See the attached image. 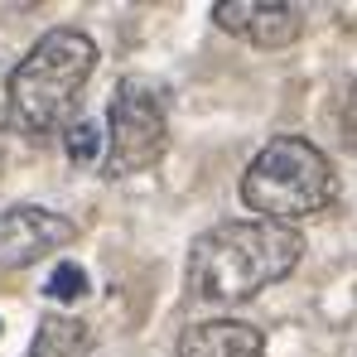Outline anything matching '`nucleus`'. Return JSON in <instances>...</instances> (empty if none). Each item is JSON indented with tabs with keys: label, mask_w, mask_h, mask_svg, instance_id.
Masks as SVG:
<instances>
[{
	"label": "nucleus",
	"mask_w": 357,
	"mask_h": 357,
	"mask_svg": "<svg viewBox=\"0 0 357 357\" xmlns=\"http://www.w3.org/2000/svg\"><path fill=\"white\" fill-rule=\"evenodd\" d=\"M82 343H87L82 319H73V314H44L39 333H34V343H29L24 357H77Z\"/></svg>",
	"instance_id": "obj_8"
},
{
	"label": "nucleus",
	"mask_w": 357,
	"mask_h": 357,
	"mask_svg": "<svg viewBox=\"0 0 357 357\" xmlns=\"http://www.w3.org/2000/svg\"><path fill=\"white\" fill-rule=\"evenodd\" d=\"M49 295H54V299H82V295H87V271L73 266V261H63L59 271L49 275Z\"/></svg>",
	"instance_id": "obj_10"
},
{
	"label": "nucleus",
	"mask_w": 357,
	"mask_h": 357,
	"mask_svg": "<svg viewBox=\"0 0 357 357\" xmlns=\"http://www.w3.org/2000/svg\"><path fill=\"white\" fill-rule=\"evenodd\" d=\"M102 145H107V135H97L92 121H77V126H68V135H63V150H68L73 165H92Z\"/></svg>",
	"instance_id": "obj_9"
},
{
	"label": "nucleus",
	"mask_w": 357,
	"mask_h": 357,
	"mask_svg": "<svg viewBox=\"0 0 357 357\" xmlns=\"http://www.w3.org/2000/svg\"><path fill=\"white\" fill-rule=\"evenodd\" d=\"M304 256V237L280 222H218L188 251V290L208 304H246L285 280Z\"/></svg>",
	"instance_id": "obj_1"
},
{
	"label": "nucleus",
	"mask_w": 357,
	"mask_h": 357,
	"mask_svg": "<svg viewBox=\"0 0 357 357\" xmlns=\"http://www.w3.org/2000/svg\"><path fill=\"white\" fill-rule=\"evenodd\" d=\"M92 68H97V44L82 29H49L15 63V73L5 82L10 126L29 140H44L59 126H68L73 107H77V92L87 87Z\"/></svg>",
	"instance_id": "obj_2"
},
{
	"label": "nucleus",
	"mask_w": 357,
	"mask_h": 357,
	"mask_svg": "<svg viewBox=\"0 0 357 357\" xmlns=\"http://www.w3.org/2000/svg\"><path fill=\"white\" fill-rule=\"evenodd\" d=\"M213 20H218V29L237 34L256 49H285L304 34L299 5H280V0H218Z\"/></svg>",
	"instance_id": "obj_6"
},
{
	"label": "nucleus",
	"mask_w": 357,
	"mask_h": 357,
	"mask_svg": "<svg viewBox=\"0 0 357 357\" xmlns=\"http://www.w3.org/2000/svg\"><path fill=\"white\" fill-rule=\"evenodd\" d=\"M338 121H343V140L357 145V77L348 82V92H343V112H338Z\"/></svg>",
	"instance_id": "obj_11"
},
{
	"label": "nucleus",
	"mask_w": 357,
	"mask_h": 357,
	"mask_svg": "<svg viewBox=\"0 0 357 357\" xmlns=\"http://www.w3.org/2000/svg\"><path fill=\"white\" fill-rule=\"evenodd\" d=\"M178 357H266V333L241 319H203L183 328Z\"/></svg>",
	"instance_id": "obj_7"
},
{
	"label": "nucleus",
	"mask_w": 357,
	"mask_h": 357,
	"mask_svg": "<svg viewBox=\"0 0 357 357\" xmlns=\"http://www.w3.org/2000/svg\"><path fill=\"white\" fill-rule=\"evenodd\" d=\"M338 198V174L328 155L304 135H275L256 150V160L241 174V203L261 213V222L290 227L299 218L324 213Z\"/></svg>",
	"instance_id": "obj_3"
},
{
	"label": "nucleus",
	"mask_w": 357,
	"mask_h": 357,
	"mask_svg": "<svg viewBox=\"0 0 357 357\" xmlns=\"http://www.w3.org/2000/svg\"><path fill=\"white\" fill-rule=\"evenodd\" d=\"M165 145H169V116L160 87L145 77H121L107 112V160H102L107 178H126L160 165Z\"/></svg>",
	"instance_id": "obj_4"
},
{
	"label": "nucleus",
	"mask_w": 357,
	"mask_h": 357,
	"mask_svg": "<svg viewBox=\"0 0 357 357\" xmlns=\"http://www.w3.org/2000/svg\"><path fill=\"white\" fill-rule=\"evenodd\" d=\"M77 237V227L49 213V208H34V203H15L0 213V271H20V266H34L44 261L49 251H59Z\"/></svg>",
	"instance_id": "obj_5"
}]
</instances>
